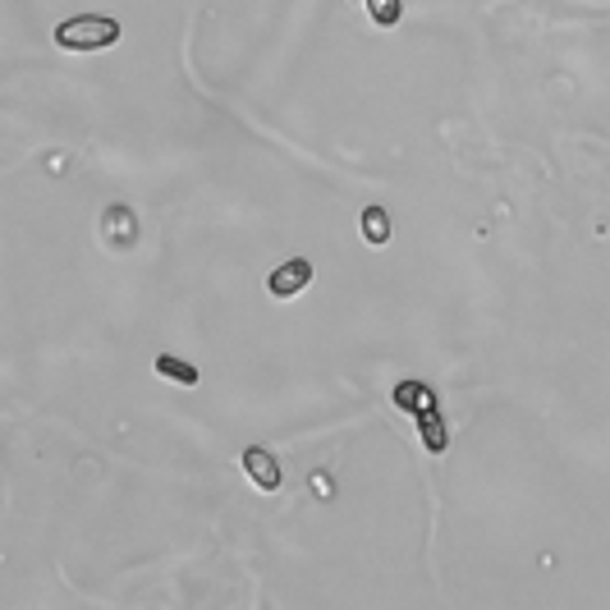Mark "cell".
<instances>
[{
    "mask_svg": "<svg viewBox=\"0 0 610 610\" xmlns=\"http://www.w3.org/2000/svg\"><path fill=\"white\" fill-rule=\"evenodd\" d=\"M395 404H399L404 414H414V418H418L427 454H445L450 431H445V418H441V399H437V391H431L427 381H399V386H395Z\"/></svg>",
    "mask_w": 610,
    "mask_h": 610,
    "instance_id": "obj_1",
    "label": "cell"
},
{
    "mask_svg": "<svg viewBox=\"0 0 610 610\" xmlns=\"http://www.w3.org/2000/svg\"><path fill=\"white\" fill-rule=\"evenodd\" d=\"M120 42V23L106 14H74L56 23V46L65 50H106Z\"/></svg>",
    "mask_w": 610,
    "mask_h": 610,
    "instance_id": "obj_2",
    "label": "cell"
},
{
    "mask_svg": "<svg viewBox=\"0 0 610 610\" xmlns=\"http://www.w3.org/2000/svg\"><path fill=\"white\" fill-rule=\"evenodd\" d=\"M244 473H248V482L258 492H281V464H275V454L271 450H262V445H248L244 450Z\"/></svg>",
    "mask_w": 610,
    "mask_h": 610,
    "instance_id": "obj_3",
    "label": "cell"
},
{
    "mask_svg": "<svg viewBox=\"0 0 610 610\" xmlns=\"http://www.w3.org/2000/svg\"><path fill=\"white\" fill-rule=\"evenodd\" d=\"M308 285H313V262H308V258H294V262H285V267H275L271 281H267V290H271L275 298H294V294H303Z\"/></svg>",
    "mask_w": 610,
    "mask_h": 610,
    "instance_id": "obj_4",
    "label": "cell"
},
{
    "mask_svg": "<svg viewBox=\"0 0 610 610\" xmlns=\"http://www.w3.org/2000/svg\"><path fill=\"white\" fill-rule=\"evenodd\" d=\"M359 230H363V239H368L372 248H386V244H391V216H386V207H363Z\"/></svg>",
    "mask_w": 610,
    "mask_h": 610,
    "instance_id": "obj_5",
    "label": "cell"
},
{
    "mask_svg": "<svg viewBox=\"0 0 610 610\" xmlns=\"http://www.w3.org/2000/svg\"><path fill=\"white\" fill-rule=\"evenodd\" d=\"M157 376L180 381V386H197V368L184 363V359H174V353H161V359H157Z\"/></svg>",
    "mask_w": 610,
    "mask_h": 610,
    "instance_id": "obj_6",
    "label": "cell"
},
{
    "mask_svg": "<svg viewBox=\"0 0 610 610\" xmlns=\"http://www.w3.org/2000/svg\"><path fill=\"white\" fill-rule=\"evenodd\" d=\"M363 5H368V19L376 29H395L404 19V0H363Z\"/></svg>",
    "mask_w": 610,
    "mask_h": 610,
    "instance_id": "obj_7",
    "label": "cell"
}]
</instances>
